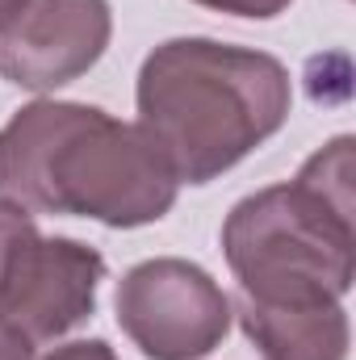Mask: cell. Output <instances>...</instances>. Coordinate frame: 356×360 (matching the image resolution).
<instances>
[{"label":"cell","instance_id":"6da1fadb","mask_svg":"<svg viewBox=\"0 0 356 360\" xmlns=\"http://www.w3.org/2000/svg\"><path fill=\"white\" fill-rule=\"evenodd\" d=\"M0 197L30 214L139 231L177 205L180 180L139 122L38 96L0 126Z\"/></svg>","mask_w":356,"mask_h":360},{"label":"cell","instance_id":"52a82bcc","mask_svg":"<svg viewBox=\"0 0 356 360\" xmlns=\"http://www.w3.org/2000/svg\"><path fill=\"white\" fill-rule=\"evenodd\" d=\"M260 360H348L352 323L344 302H231Z\"/></svg>","mask_w":356,"mask_h":360},{"label":"cell","instance_id":"277c9868","mask_svg":"<svg viewBox=\"0 0 356 360\" xmlns=\"http://www.w3.org/2000/svg\"><path fill=\"white\" fill-rule=\"evenodd\" d=\"M105 256L72 235H42L34 214L0 197V319L55 344L96 314Z\"/></svg>","mask_w":356,"mask_h":360},{"label":"cell","instance_id":"30bf717a","mask_svg":"<svg viewBox=\"0 0 356 360\" xmlns=\"http://www.w3.org/2000/svg\"><path fill=\"white\" fill-rule=\"evenodd\" d=\"M34 340L25 331H17L8 319H0V360H38L34 356Z\"/></svg>","mask_w":356,"mask_h":360},{"label":"cell","instance_id":"9c48e42d","mask_svg":"<svg viewBox=\"0 0 356 360\" xmlns=\"http://www.w3.org/2000/svg\"><path fill=\"white\" fill-rule=\"evenodd\" d=\"M38 360H122L105 340H68V344H55L46 356Z\"/></svg>","mask_w":356,"mask_h":360},{"label":"cell","instance_id":"ba28073f","mask_svg":"<svg viewBox=\"0 0 356 360\" xmlns=\"http://www.w3.org/2000/svg\"><path fill=\"white\" fill-rule=\"evenodd\" d=\"M210 13H227V17H248V21H272L281 17L293 0H193Z\"/></svg>","mask_w":356,"mask_h":360},{"label":"cell","instance_id":"5b68a950","mask_svg":"<svg viewBox=\"0 0 356 360\" xmlns=\"http://www.w3.org/2000/svg\"><path fill=\"white\" fill-rule=\"evenodd\" d=\"M122 335L147 360H201L231 335V293L184 256L139 260L113 293Z\"/></svg>","mask_w":356,"mask_h":360},{"label":"cell","instance_id":"7a4b0ae2","mask_svg":"<svg viewBox=\"0 0 356 360\" xmlns=\"http://www.w3.org/2000/svg\"><path fill=\"white\" fill-rule=\"evenodd\" d=\"M134 109L180 184H210L281 134L293 80L268 51L189 34L143 59Z\"/></svg>","mask_w":356,"mask_h":360},{"label":"cell","instance_id":"3957f363","mask_svg":"<svg viewBox=\"0 0 356 360\" xmlns=\"http://www.w3.org/2000/svg\"><path fill=\"white\" fill-rule=\"evenodd\" d=\"M356 139L336 134L293 180L231 205L222 256L252 302H344L356 281Z\"/></svg>","mask_w":356,"mask_h":360},{"label":"cell","instance_id":"8992f818","mask_svg":"<svg viewBox=\"0 0 356 360\" xmlns=\"http://www.w3.org/2000/svg\"><path fill=\"white\" fill-rule=\"evenodd\" d=\"M113 38L109 0H30L0 34V76L25 92L76 84L105 59Z\"/></svg>","mask_w":356,"mask_h":360},{"label":"cell","instance_id":"8fae6325","mask_svg":"<svg viewBox=\"0 0 356 360\" xmlns=\"http://www.w3.org/2000/svg\"><path fill=\"white\" fill-rule=\"evenodd\" d=\"M25 4H30V0H0V34L21 17V8H25Z\"/></svg>","mask_w":356,"mask_h":360}]
</instances>
